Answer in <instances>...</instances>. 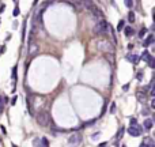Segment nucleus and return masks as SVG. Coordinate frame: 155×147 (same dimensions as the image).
I'll use <instances>...</instances> for the list:
<instances>
[{
	"instance_id": "obj_1",
	"label": "nucleus",
	"mask_w": 155,
	"mask_h": 147,
	"mask_svg": "<svg viewBox=\"0 0 155 147\" xmlns=\"http://www.w3.org/2000/svg\"><path fill=\"white\" fill-rule=\"evenodd\" d=\"M37 121H38V124L42 125V127H49V125L53 124L52 117H50L48 110H41V112L37 113Z\"/></svg>"
},
{
	"instance_id": "obj_2",
	"label": "nucleus",
	"mask_w": 155,
	"mask_h": 147,
	"mask_svg": "<svg viewBox=\"0 0 155 147\" xmlns=\"http://www.w3.org/2000/svg\"><path fill=\"white\" fill-rule=\"evenodd\" d=\"M107 31H109V25H107L103 19H99V21L97 22V25L94 26V33H95L97 35H103V34H106Z\"/></svg>"
},
{
	"instance_id": "obj_3",
	"label": "nucleus",
	"mask_w": 155,
	"mask_h": 147,
	"mask_svg": "<svg viewBox=\"0 0 155 147\" xmlns=\"http://www.w3.org/2000/svg\"><path fill=\"white\" fill-rule=\"evenodd\" d=\"M97 48L99 49L101 52H105V53H112L113 52V46L109 41L106 40H101V41L97 42Z\"/></svg>"
},
{
	"instance_id": "obj_4",
	"label": "nucleus",
	"mask_w": 155,
	"mask_h": 147,
	"mask_svg": "<svg viewBox=\"0 0 155 147\" xmlns=\"http://www.w3.org/2000/svg\"><path fill=\"white\" fill-rule=\"evenodd\" d=\"M68 143L71 146H78L82 143V135L80 133H73V135H71L68 138Z\"/></svg>"
},
{
	"instance_id": "obj_5",
	"label": "nucleus",
	"mask_w": 155,
	"mask_h": 147,
	"mask_svg": "<svg viewBox=\"0 0 155 147\" xmlns=\"http://www.w3.org/2000/svg\"><path fill=\"white\" fill-rule=\"evenodd\" d=\"M141 131H143V128L139 125H131L129 128H128V132H129V135H132V136H139L141 135Z\"/></svg>"
},
{
	"instance_id": "obj_6",
	"label": "nucleus",
	"mask_w": 155,
	"mask_h": 147,
	"mask_svg": "<svg viewBox=\"0 0 155 147\" xmlns=\"http://www.w3.org/2000/svg\"><path fill=\"white\" fill-rule=\"evenodd\" d=\"M127 60H128V61H131L132 64H137V63H139V56L133 55V53H128V55H127Z\"/></svg>"
},
{
	"instance_id": "obj_7",
	"label": "nucleus",
	"mask_w": 155,
	"mask_h": 147,
	"mask_svg": "<svg viewBox=\"0 0 155 147\" xmlns=\"http://www.w3.org/2000/svg\"><path fill=\"white\" fill-rule=\"evenodd\" d=\"M152 42H154V35H148L147 38L143 41V46H144V48H147V46H150Z\"/></svg>"
},
{
	"instance_id": "obj_8",
	"label": "nucleus",
	"mask_w": 155,
	"mask_h": 147,
	"mask_svg": "<svg viewBox=\"0 0 155 147\" xmlns=\"http://www.w3.org/2000/svg\"><path fill=\"white\" fill-rule=\"evenodd\" d=\"M151 128H152V120H151V119H146V120H144V129L150 131Z\"/></svg>"
},
{
	"instance_id": "obj_9",
	"label": "nucleus",
	"mask_w": 155,
	"mask_h": 147,
	"mask_svg": "<svg viewBox=\"0 0 155 147\" xmlns=\"http://www.w3.org/2000/svg\"><path fill=\"white\" fill-rule=\"evenodd\" d=\"M124 127H121V128L119 129V132H117V136H116V143H119L120 140H121V138H123V135H124Z\"/></svg>"
},
{
	"instance_id": "obj_10",
	"label": "nucleus",
	"mask_w": 155,
	"mask_h": 147,
	"mask_svg": "<svg viewBox=\"0 0 155 147\" xmlns=\"http://www.w3.org/2000/svg\"><path fill=\"white\" fill-rule=\"evenodd\" d=\"M151 57H152V56L150 55V52H148V51H144L143 53H141V59H143L144 61H148Z\"/></svg>"
},
{
	"instance_id": "obj_11",
	"label": "nucleus",
	"mask_w": 155,
	"mask_h": 147,
	"mask_svg": "<svg viewBox=\"0 0 155 147\" xmlns=\"http://www.w3.org/2000/svg\"><path fill=\"white\" fill-rule=\"evenodd\" d=\"M124 31H125V35L127 37H131V35L133 34V29L131 27V26H127V27L124 29Z\"/></svg>"
},
{
	"instance_id": "obj_12",
	"label": "nucleus",
	"mask_w": 155,
	"mask_h": 147,
	"mask_svg": "<svg viewBox=\"0 0 155 147\" xmlns=\"http://www.w3.org/2000/svg\"><path fill=\"white\" fill-rule=\"evenodd\" d=\"M146 144H148V147H154L155 146V143H154V140L151 139V138H144V140H143Z\"/></svg>"
},
{
	"instance_id": "obj_13",
	"label": "nucleus",
	"mask_w": 155,
	"mask_h": 147,
	"mask_svg": "<svg viewBox=\"0 0 155 147\" xmlns=\"http://www.w3.org/2000/svg\"><path fill=\"white\" fill-rule=\"evenodd\" d=\"M124 27H125V22L121 19V21L119 22V25H117V30H119V31H121V30H123Z\"/></svg>"
},
{
	"instance_id": "obj_14",
	"label": "nucleus",
	"mask_w": 155,
	"mask_h": 147,
	"mask_svg": "<svg viewBox=\"0 0 155 147\" xmlns=\"http://www.w3.org/2000/svg\"><path fill=\"white\" fill-rule=\"evenodd\" d=\"M137 98H139V101H146V94H143L141 91H137Z\"/></svg>"
},
{
	"instance_id": "obj_15",
	"label": "nucleus",
	"mask_w": 155,
	"mask_h": 147,
	"mask_svg": "<svg viewBox=\"0 0 155 147\" xmlns=\"http://www.w3.org/2000/svg\"><path fill=\"white\" fill-rule=\"evenodd\" d=\"M33 144H34V147H44L40 139H34V140H33Z\"/></svg>"
},
{
	"instance_id": "obj_16",
	"label": "nucleus",
	"mask_w": 155,
	"mask_h": 147,
	"mask_svg": "<svg viewBox=\"0 0 155 147\" xmlns=\"http://www.w3.org/2000/svg\"><path fill=\"white\" fill-rule=\"evenodd\" d=\"M128 21H129V22H135V14L132 11H129V14H128Z\"/></svg>"
},
{
	"instance_id": "obj_17",
	"label": "nucleus",
	"mask_w": 155,
	"mask_h": 147,
	"mask_svg": "<svg viewBox=\"0 0 155 147\" xmlns=\"http://www.w3.org/2000/svg\"><path fill=\"white\" fill-rule=\"evenodd\" d=\"M41 143H42L44 147H49V140L46 139V138H42V139H41Z\"/></svg>"
},
{
	"instance_id": "obj_18",
	"label": "nucleus",
	"mask_w": 155,
	"mask_h": 147,
	"mask_svg": "<svg viewBox=\"0 0 155 147\" xmlns=\"http://www.w3.org/2000/svg\"><path fill=\"white\" fill-rule=\"evenodd\" d=\"M124 3H125V6H127L128 8H131V7L133 6V2H132V0H124Z\"/></svg>"
},
{
	"instance_id": "obj_19",
	"label": "nucleus",
	"mask_w": 155,
	"mask_h": 147,
	"mask_svg": "<svg viewBox=\"0 0 155 147\" xmlns=\"http://www.w3.org/2000/svg\"><path fill=\"white\" fill-rule=\"evenodd\" d=\"M148 65H150L151 68H154V67H155V59L154 57H151L150 60H148Z\"/></svg>"
},
{
	"instance_id": "obj_20",
	"label": "nucleus",
	"mask_w": 155,
	"mask_h": 147,
	"mask_svg": "<svg viewBox=\"0 0 155 147\" xmlns=\"http://www.w3.org/2000/svg\"><path fill=\"white\" fill-rule=\"evenodd\" d=\"M27 105H29V112H30V113H31V115H33V113H34V112H33V106H31V99H30V98H27Z\"/></svg>"
},
{
	"instance_id": "obj_21",
	"label": "nucleus",
	"mask_w": 155,
	"mask_h": 147,
	"mask_svg": "<svg viewBox=\"0 0 155 147\" xmlns=\"http://www.w3.org/2000/svg\"><path fill=\"white\" fill-rule=\"evenodd\" d=\"M16 69H18V67H14V68H12V79H14V81H16Z\"/></svg>"
},
{
	"instance_id": "obj_22",
	"label": "nucleus",
	"mask_w": 155,
	"mask_h": 147,
	"mask_svg": "<svg viewBox=\"0 0 155 147\" xmlns=\"http://www.w3.org/2000/svg\"><path fill=\"white\" fill-rule=\"evenodd\" d=\"M146 33H147V29L143 27V29H141L140 31H139V37H144V34H146Z\"/></svg>"
},
{
	"instance_id": "obj_23",
	"label": "nucleus",
	"mask_w": 155,
	"mask_h": 147,
	"mask_svg": "<svg viewBox=\"0 0 155 147\" xmlns=\"http://www.w3.org/2000/svg\"><path fill=\"white\" fill-rule=\"evenodd\" d=\"M110 112H112V113L116 112V103H114V102H112V105H110Z\"/></svg>"
},
{
	"instance_id": "obj_24",
	"label": "nucleus",
	"mask_w": 155,
	"mask_h": 147,
	"mask_svg": "<svg viewBox=\"0 0 155 147\" xmlns=\"http://www.w3.org/2000/svg\"><path fill=\"white\" fill-rule=\"evenodd\" d=\"M12 15H14V16H18L19 15V8L18 7H15V10L12 11Z\"/></svg>"
},
{
	"instance_id": "obj_25",
	"label": "nucleus",
	"mask_w": 155,
	"mask_h": 147,
	"mask_svg": "<svg viewBox=\"0 0 155 147\" xmlns=\"http://www.w3.org/2000/svg\"><path fill=\"white\" fill-rule=\"evenodd\" d=\"M137 124V120L136 119H131V125H136Z\"/></svg>"
},
{
	"instance_id": "obj_26",
	"label": "nucleus",
	"mask_w": 155,
	"mask_h": 147,
	"mask_svg": "<svg viewBox=\"0 0 155 147\" xmlns=\"http://www.w3.org/2000/svg\"><path fill=\"white\" fill-rule=\"evenodd\" d=\"M150 108H151V109H154V108H155V99H154V98L151 99V105H150Z\"/></svg>"
},
{
	"instance_id": "obj_27",
	"label": "nucleus",
	"mask_w": 155,
	"mask_h": 147,
	"mask_svg": "<svg viewBox=\"0 0 155 147\" xmlns=\"http://www.w3.org/2000/svg\"><path fill=\"white\" fill-rule=\"evenodd\" d=\"M4 10H6V4H3V3H2V4H0V12H3Z\"/></svg>"
},
{
	"instance_id": "obj_28",
	"label": "nucleus",
	"mask_w": 155,
	"mask_h": 147,
	"mask_svg": "<svg viewBox=\"0 0 155 147\" xmlns=\"http://www.w3.org/2000/svg\"><path fill=\"white\" fill-rule=\"evenodd\" d=\"M141 78H143V75H141V72H139V75H137V79H139V81H141Z\"/></svg>"
},
{
	"instance_id": "obj_29",
	"label": "nucleus",
	"mask_w": 155,
	"mask_h": 147,
	"mask_svg": "<svg viewBox=\"0 0 155 147\" xmlns=\"http://www.w3.org/2000/svg\"><path fill=\"white\" fill-rule=\"evenodd\" d=\"M15 102H16V97H14V98H12V99H11V103H12V105H14V103H15Z\"/></svg>"
},
{
	"instance_id": "obj_30",
	"label": "nucleus",
	"mask_w": 155,
	"mask_h": 147,
	"mask_svg": "<svg viewBox=\"0 0 155 147\" xmlns=\"http://www.w3.org/2000/svg\"><path fill=\"white\" fill-rule=\"evenodd\" d=\"M139 147H148V144H146V143H144V142H143V143H141V144H140Z\"/></svg>"
},
{
	"instance_id": "obj_31",
	"label": "nucleus",
	"mask_w": 155,
	"mask_h": 147,
	"mask_svg": "<svg viewBox=\"0 0 155 147\" xmlns=\"http://www.w3.org/2000/svg\"><path fill=\"white\" fill-rule=\"evenodd\" d=\"M69 2H79V0H69Z\"/></svg>"
},
{
	"instance_id": "obj_32",
	"label": "nucleus",
	"mask_w": 155,
	"mask_h": 147,
	"mask_svg": "<svg viewBox=\"0 0 155 147\" xmlns=\"http://www.w3.org/2000/svg\"><path fill=\"white\" fill-rule=\"evenodd\" d=\"M12 147H18V146H15V144H12Z\"/></svg>"
},
{
	"instance_id": "obj_33",
	"label": "nucleus",
	"mask_w": 155,
	"mask_h": 147,
	"mask_svg": "<svg viewBox=\"0 0 155 147\" xmlns=\"http://www.w3.org/2000/svg\"><path fill=\"white\" fill-rule=\"evenodd\" d=\"M14 2H16V0H14Z\"/></svg>"
}]
</instances>
